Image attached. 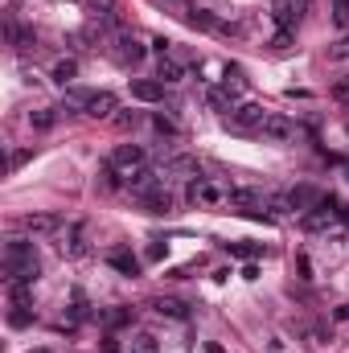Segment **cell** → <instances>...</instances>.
Segmentation results:
<instances>
[{
    "label": "cell",
    "mask_w": 349,
    "mask_h": 353,
    "mask_svg": "<svg viewBox=\"0 0 349 353\" xmlns=\"http://www.w3.org/2000/svg\"><path fill=\"white\" fill-rule=\"evenodd\" d=\"M4 271H8V284H37V276H41L37 247L25 239H8L4 243Z\"/></svg>",
    "instance_id": "obj_1"
},
{
    "label": "cell",
    "mask_w": 349,
    "mask_h": 353,
    "mask_svg": "<svg viewBox=\"0 0 349 353\" xmlns=\"http://www.w3.org/2000/svg\"><path fill=\"white\" fill-rule=\"evenodd\" d=\"M66 107L82 111V115H95V119H107L115 111V95L111 90H86V86H66Z\"/></svg>",
    "instance_id": "obj_2"
},
{
    "label": "cell",
    "mask_w": 349,
    "mask_h": 353,
    "mask_svg": "<svg viewBox=\"0 0 349 353\" xmlns=\"http://www.w3.org/2000/svg\"><path fill=\"white\" fill-rule=\"evenodd\" d=\"M263 119H267V111H263L259 103H239V107L226 115V127H230V132L251 136V132H259V127H263Z\"/></svg>",
    "instance_id": "obj_3"
},
{
    "label": "cell",
    "mask_w": 349,
    "mask_h": 353,
    "mask_svg": "<svg viewBox=\"0 0 349 353\" xmlns=\"http://www.w3.org/2000/svg\"><path fill=\"white\" fill-rule=\"evenodd\" d=\"M226 202H230V210H243V214H251V218H259L263 206H272L267 193H263V189H251V185H234V189L226 193Z\"/></svg>",
    "instance_id": "obj_4"
},
{
    "label": "cell",
    "mask_w": 349,
    "mask_h": 353,
    "mask_svg": "<svg viewBox=\"0 0 349 353\" xmlns=\"http://www.w3.org/2000/svg\"><path fill=\"white\" fill-rule=\"evenodd\" d=\"M111 53H115V62H123V66H140L144 62V41L136 37V33H115L111 37Z\"/></svg>",
    "instance_id": "obj_5"
},
{
    "label": "cell",
    "mask_w": 349,
    "mask_h": 353,
    "mask_svg": "<svg viewBox=\"0 0 349 353\" xmlns=\"http://www.w3.org/2000/svg\"><path fill=\"white\" fill-rule=\"evenodd\" d=\"M259 136H263V140H272V144H288V140H296V123H292L288 115H280V111H267V119H263Z\"/></svg>",
    "instance_id": "obj_6"
},
{
    "label": "cell",
    "mask_w": 349,
    "mask_h": 353,
    "mask_svg": "<svg viewBox=\"0 0 349 353\" xmlns=\"http://www.w3.org/2000/svg\"><path fill=\"white\" fill-rule=\"evenodd\" d=\"M189 25H197V29H206V33H214V37H234V33H239V25H230V21H222V16H214V12H206V8H193V12H189Z\"/></svg>",
    "instance_id": "obj_7"
},
{
    "label": "cell",
    "mask_w": 349,
    "mask_h": 353,
    "mask_svg": "<svg viewBox=\"0 0 349 353\" xmlns=\"http://www.w3.org/2000/svg\"><path fill=\"white\" fill-rule=\"evenodd\" d=\"M144 165H148V152H144L140 144H119V148L111 152V169L136 173V169H144Z\"/></svg>",
    "instance_id": "obj_8"
},
{
    "label": "cell",
    "mask_w": 349,
    "mask_h": 353,
    "mask_svg": "<svg viewBox=\"0 0 349 353\" xmlns=\"http://www.w3.org/2000/svg\"><path fill=\"white\" fill-rule=\"evenodd\" d=\"M165 185V173H156V169H136V173H128V189H132V197H144V193H152V189H160Z\"/></svg>",
    "instance_id": "obj_9"
},
{
    "label": "cell",
    "mask_w": 349,
    "mask_h": 353,
    "mask_svg": "<svg viewBox=\"0 0 349 353\" xmlns=\"http://www.w3.org/2000/svg\"><path fill=\"white\" fill-rule=\"evenodd\" d=\"M284 197H288V210H292V214H309V210L321 206V193H317L313 185H296V189L284 193Z\"/></svg>",
    "instance_id": "obj_10"
},
{
    "label": "cell",
    "mask_w": 349,
    "mask_h": 353,
    "mask_svg": "<svg viewBox=\"0 0 349 353\" xmlns=\"http://www.w3.org/2000/svg\"><path fill=\"white\" fill-rule=\"evenodd\" d=\"M132 99H140V103H160V99H165V82H160V78H132Z\"/></svg>",
    "instance_id": "obj_11"
},
{
    "label": "cell",
    "mask_w": 349,
    "mask_h": 353,
    "mask_svg": "<svg viewBox=\"0 0 349 353\" xmlns=\"http://www.w3.org/2000/svg\"><path fill=\"white\" fill-rule=\"evenodd\" d=\"M189 202H197V206H222V202H226V193H222L218 185H210V181H202V177H197V181L189 185Z\"/></svg>",
    "instance_id": "obj_12"
},
{
    "label": "cell",
    "mask_w": 349,
    "mask_h": 353,
    "mask_svg": "<svg viewBox=\"0 0 349 353\" xmlns=\"http://www.w3.org/2000/svg\"><path fill=\"white\" fill-rule=\"evenodd\" d=\"M21 226L29 234H58L62 230V218L58 214H29V218H21Z\"/></svg>",
    "instance_id": "obj_13"
},
{
    "label": "cell",
    "mask_w": 349,
    "mask_h": 353,
    "mask_svg": "<svg viewBox=\"0 0 349 353\" xmlns=\"http://www.w3.org/2000/svg\"><path fill=\"white\" fill-rule=\"evenodd\" d=\"M107 263H111L119 276H140V259H136L128 247H111V251H107Z\"/></svg>",
    "instance_id": "obj_14"
},
{
    "label": "cell",
    "mask_w": 349,
    "mask_h": 353,
    "mask_svg": "<svg viewBox=\"0 0 349 353\" xmlns=\"http://www.w3.org/2000/svg\"><path fill=\"white\" fill-rule=\"evenodd\" d=\"M62 251H66L70 259H82V255H86V226H82V222L66 226V243H62Z\"/></svg>",
    "instance_id": "obj_15"
},
{
    "label": "cell",
    "mask_w": 349,
    "mask_h": 353,
    "mask_svg": "<svg viewBox=\"0 0 349 353\" xmlns=\"http://www.w3.org/2000/svg\"><path fill=\"white\" fill-rule=\"evenodd\" d=\"M156 78H160V82H181V78H185V62L173 58V53H160V62H156Z\"/></svg>",
    "instance_id": "obj_16"
},
{
    "label": "cell",
    "mask_w": 349,
    "mask_h": 353,
    "mask_svg": "<svg viewBox=\"0 0 349 353\" xmlns=\"http://www.w3.org/2000/svg\"><path fill=\"white\" fill-rule=\"evenodd\" d=\"M272 12H276V21H280V29H296V21H300V0H276L272 4Z\"/></svg>",
    "instance_id": "obj_17"
},
{
    "label": "cell",
    "mask_w": 349,
    "mask_h": 353,
    "mask_svg": "<svg viewBox=\"0 0 349 353\" xmlns=\"http://www.w3.org/2000/svg\"><path fill=\"white\" fill-rule=\"evenodd\" d=\"M152 308H156L160 317H169V321H189V304L173 300V296H156V300H152Z\"/></svg>",
    "instance_id": "obj_18"
},
{
    "label": "cell",
    "mask_w": 349,
    "mask_h": 353,
    "mask_svg": "<svg viewBox=\"0 0 349 353\" xmlns=\"http://www.w3.org/2000/svg\"><path fill=\"white\" fill-rule=\"evenodd\" d=\"M136 202H140L148 214H169V210H173V197L165 193V185H160V189H152V193H144V197H136Z\"/></svg>",
    "instance_id": "obj_19"
},
{
    "label": "cell",
    "mask_w": 349,
    "mask_h": 353,
    "mask_svg": "<svg viewBox=\"0 0 349 353\" xmlns=\"http://www.w3.org/2000/svg\"><path fill=\"white\" fill-rule=\"evenodd\" d=\"M4 37H8V45H16V49H29V45H33V33H25L16 21H4Z\"/></svg>",
    "instance_id": "obj_20"
},
{
    "label": "cell",
    "mask_w": 349,
    "mask_h": 353,
    "mask_svg": "<svg viewBox=\"0 0 349 353\" xmlns=\"http://www.w3.org/2000/svg\"><path fill=\"white\" fill-rule=\"evenodd\" d=\"M82 4H86L91 16H99V21H107V25L115 21V0H82Z\"/></svg>",
    "instance_id": "obj_21"
},
{
    "label": "cell",
    "mask_w": 349,
    "mask_h": 353,
    "mask_svg": "<svg viewBox=\"0 0 349 353\" xmlns=\"http://www.w3.org/2000/svg\"><path fill=\"white\" fill-rule=\"evenodd\" d=\"M226 251L239 255V259H259L263 255V243H226Z\"/></svg>",
    "instance_id": "obj_22"
},
{
    "label": "cell",
    "mask_w": 349,
    "mask_h": 353,
    "mask_svg": "<svg viewBox=\"0 0 349 353\" xmlns=\"http://www.w3.org/2000/svg\"><path fill=\"white\" fill-rule=\"evenodd\" d=\"M132 317H136L132 308H111V313H99V321H103V325H111V329H119V325H132Z\"/></svg>",
    "instance_id": "obj_23"
},
{
    "label": "cell",
    "mask_w": 349,
    "mask_h": 353,
    "mask_svg": "<svg viewBox=\"0 0 349 353\" xmlns=\"http://www.w3.org/2000/svg\"><path fill=\"white\" fill-rule=\"evenodd\" d=\"M132 353H160V345H156L152 333H136L132 337Z\"/></svg>",
    "instance_id": "obj_24"
},
{
    "label": "cell",
    "mask_w": 349,
    "mask_h": 353,
    "mask_svg": "<svg viewBox=\"0 0 349 353\" xmlns=\"http://www.w3.org/2000/svg\"><path fill=\"white\" fill-rule=\"evenodd\" d=\"M74 74H78V66H74V62H70V58H66V62H58V66H53V82H62V86H66V82H70V78H74Z\"/></svg>",
    "instance_id": "obj_25"
},
{
    "label": "cell",
    "mask_w": 349,
    "mask_h": 353,
    "mask_svg": "<svg viewBox=\"0 0 349 353\" xmlns=\"http://www.w3.org/2000/svg\"><path fill=\"white\" fill-rule=\"evenodd\" d=\"M165 173H197V160H193V156H173Z\"/></svg>",
    "instance_id": "obj_26"
},
{
    "label": "cell",
    "mask_w": 349,
    "mask_h": 353,
    "mask_svg": "<svg viewBox=\"0 0 349 353\" xmlns=\"http://www.w3.org/2000/svg\"><path fill=\"white\" fill-rule=\"evenodd\" d=\"M29 288H33V284H8V296H12V308H25V304H29Z\"/></svg>",
    "instance_id": "obj_27"
},
{
    "label": "cell",
    "mask_w": 349,
    "mask_h": 353,
    "mask_svg": "<svg viewBox=\"0 0 349 353\" xmlns=\"http://www.w3.org/2000/svg\"><path fill=\"white\" fill-rule=\"evenodd\" d=\"M152 127H156V132H160V136H177V132H181V127H177V123H173V119H169V115H160V111H156V115H152Z\"/></svg>",
    "instance_id": "obj_28"
},
{
    "label": "cell",
    "mask_w": 349,
    "mask_h": 353,
    "mask_svg": "<svg viewBox=\"0 0 349 353\" xmlns=\"http://www.w3.org/2000/svg\"><path fill=\"white\" fill-rule=\"evenodd\" d=\"M333 25L349 29V0H333Z\"/></svg>",
    "instance_id": "obj_29"
},
{
    "label": "cell",
    "mask_w": 349,
    "mask_h": 353,
    "mask_svg": "<svg viewBox=\"0 0 349 353\" xmlns=\"http://www.w3.org/2000/svg\"><path fill=\"white\" fill-rule=\"evenodd\" d=\"M156 4H160V8H173V12H177V16H185V21H189V12H193V4H189V0H156Z\"/></svg>",
    "instance_id": "obj_30"
},
{
    "label": "cell",
    "mask_w": 349,
    "mask_h": 353,
    "mask_svg": "<svg viewBox=\"0 0 349 353\" xmlns=\"http://www.w3.org/2000/svg\"><path fill=\"white\" fill-rule=\"evenodd\" d=\"M53 119H58L53 111H33V115H29V123H33V127H41V132H45V127H53Z\"/></svg>",
    "instance_id": "obj_31"
},
{
    "label": "cell",
    "mask_w": 349,
    "mask_h": 353,
    "mask_svg": "<svg viewBox=\"0 0 349 353\" xmlns=\"http://www.w3.org/2000/svg\"><path fill=\"white\" fill-rule=\"evenodd\" d=\"M29 321H33V317H29L25 308H12V313H8V325H12V329H25Z\"/></svg>",
    "instance_id": "obj_32"
},
{
    "label": "cell",
    "mask_w": 349,
    "mask_h": 353,
    "mask_svg": "<svg viewBox=\"0 0 349 353\" xmlns=\"http://www.w3.org/2000/svg\"><path fill=\"white\" fill-rule=\"evenodd\" d=\"M333 99L349 107V78H337V82H333Z\"/></svg>",
    "instance_id": "obj_33"
},
{
    "label": "cell",
    "mask_w": 349,
    "mask_h": 353,
    "mask_svg": "<svg viewBox=\"0 0 349 353\" xmlns=\"http://www.w3.org/2000/svg\"><path fill=\"white\" fill-rule=\"evenodd\" d=\"M329 58H349V37H341V41L329 49Z\"/></svg>",
    "instance_id": "obj_34"
},
{
    "label": "cell",
    "mask_w": 349,
    "mask_h": 353,
    "mask_svg": "<svg viewBox=\"0 0 349 353\" xmlns=\"http://www.w3.org/2000/svg\"><path fill=\"white\" fill-rule=\"evenodd\" d=\"M288 45H292V33H288V29H280V33H276V49H288Z\"/></svg>",
    "instance_id": "obj_35"
},
{
    "label": "cell",
    "mask_w": 349,
    "mask_h": 353,
    "mask_svg": "<svg viewBox=\"0 0 349 353\" xmlns=\"http://www.w3.org/2000/svg\"><path fill=\"white\" fill-rule=\"evenodd\" d=\"M115 123H119V127H136V111H132V115H128V111H123V115H115Z\"/></svg>",
    "instance_id": "obj_36"
},
{
    "label": "cell",
    "mask_w": 349,
    "mask_h": 353,
    "mask_svg": "<svg viewBox=\"0 0 349 353\" xmlns=\"http://www.w3.org/2000/svg\"><path fill=\"white\" fill-rule=\"evenodd\" d=\"M25 160H29V152H25V148H21V152H12V156H8V165H12V169H21V165H25Z\"/></svg>",
    "instance_id": "obj_37"
},
{
    "label": "cell",
    "mask_w": 349,
    "mask_h": 353,
    "mask_svg": "<svg viewBox=\"0 0 349 353\" xmlns=\"http://www.w3.org/2000/svg\"><path fill=\"white\" fill-rule=\"evenodd\" d=\"M243 280H259V267H255V259H247V267H243Z\"/></svg>",
    "instance_id": "obj_38"
},
{
    "label": "cell",
    "mask_w": 349,
    "mask_h": 353,
    "mask_svg": "<svg viewBox=\"0 0 349 353\" xmlns=\"http://www.w3.org/2000/svg\"><path fill=\"white\" fill-rule=\"evenodd\" d=\"M160 255H165V247H160V243H152V247L144 251V259H160Z\"/></svg>",
    "instance_id": "obj_39"
},
{
    "label": "cell",
    "mask_w": 349,
    "mask_h": 353,
    "mask_svg": "<svg viewBox=\"0 0 349 353\" xmlns=\"http://www.w3.org/2000/svg\"><path fill=\"white\" fill-rule=\"evenodd\" d=\"M103 353H119V341L115 337H103Z\"/></svg>",
    "instance_id": "obj_40"
},
{
    "label": "cell",
    "mask_w": 349,
    "mask_h": 353,
    "mask_svg": "<svg viewBox=\"0 0 349 353\" xmlns=\"http://www.w3.org/2000/svg\"><path fill=\"white\" fill-rule=\"evenodd\" d=\"M337 321H349V304H341V308H337Z\"/></svg>",
    "instance_id": "obj_41"
},
{
    "label": "cell",
    "mask_w": 349,
    "mask_h": 353,
    "mask_svg": "<svg viewBox=\"0 0 349 353\" xmlns=\"http://www.w3.org/2000/svg\"><path fill=\"white\" fill-rule=\"evenodd\" d=\"M206 353H222V345H206Z\"/></svg>",
    "instance_id": "obj_42"
},
{
    "label": "cell",
    "mask_w": 349,
    "mask_h": 353,
    "mask_svg": "<svg viewBox=\"0 0 349 353\" xmlns=\"http://www.w3.org/2000/svg\"><path fill=\"white\" fill-rule=\"evenodd\" d=\"M33 353H49V350H33Z\"/></svg>",
    "instance_id": "obj_43"
}]
</instances>
